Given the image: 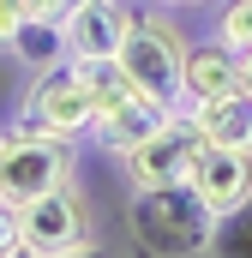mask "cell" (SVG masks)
<instances>
[{"mask_svg": "<svg viewBox=\"0 0 252 258\" xmlns=\"http://www.w3.org/2000/svg\"><path fill=\"white\" fill-rule=\"evenodd\" d=\"M216 210L198 198L192 180H174V186H144L132 192V240L144 252L162 258H192L216 246Z\"/></svg>", "mask_w": 252, "mask_h": 258, "instance_id": "cell-1", "label": "cell"}, {"mask_svg": "<svg viewBox=\"0 0 252 258\" xmlns=\"http://www.w3.org/2000/svg\"><path fill=\"white\" fill-rule=\"evenodd\" d=\"M186 36H180V24L174 18H162V12H138L132 24H126L120 36V72L132 78V90H144V96H156V102H168V108H180V72H186Z\"/></svg>", "mask_w": 252, "mask_h": 258, "instance_id": "cell-2", "label": "cell"}, {"mask_svg": "<svg viewBox=\"0 0 252 258\" xmlns=\"http://www.w3.org/2000/svg\"><path fill=\"white\" fill-rule=\"evenodd\" d=\"M54 186H72V138H48L12 120L0 132V198L30 204Z\"/></svg>", "mask_w": 252, "mask_h": 258, "instance_id": "cell-3", "label": "cell"}, {"mask_svg": "<svg viewBox=\"0 0 252 258\" xmlns=\"http://www.w3.org/2000/svg\"><path fill=\"white\" fill-rule=\"evenodd\" d=\"M18 120L30 132H48V138H84V132L96 126V96H90V84L78 78V66L66 60L54 72H36V84L24 90V102H18Z\"/></svg>", "mask_w": 252, "mask_h": 258, "instance_id": "cell-4", "label": "cell"}, {"mask_svg": "<svg viewBox=\"0 0 252 258\" xmlns=\"http://www.w3.org/2000/svg\"><path fill=\"white\" fill-rule=\"evenodd\" d=\"M198 150H204V132H198V120H192V108L180 102L144 144H132V150L120 156L126 186L144 192V186H174V180H186L192 162H198Z\"/></svg>", "mask_w": 252, "mask_h": 258, "instance_id": "cell-5", "label": "cell"}, {"mask_svg": "<svg viewBox=\"0 0 252 258\" xmlns=\"http://www.w3.org/2000/svg\"><path fill=\"white\" fill-rule=\"evenodd\" d=\"M18 222H24V252H36V258H72V252L96 246L90 204H84L78 186H54V192L18 204Z\"/></svg>", "mask_w": 252, "mask_h": 258, "instance_id": "cell-6", "label": "cell"}, {"mask_svg": "<svg viewBox=\"0 0 252 258\" xmlns=\"http://www.w3.org/2000/svg\"><path fill=\"white\" fill-rule=\"evenodd\" d=\"M186 180L198 186V198H204L216 216H234V210H246V204H252V150L204 144Z\"/></svg>", "mask_w": 252, "mask_h": 258, "instance_id": "cell-7", "label": "cell"}, {"mask_svg": "<svg viewBox=\"0 0 252 258\" xmlns=\"http://www.w3.org/2000/svg\"><path fill=\"white\" fill-rule=\"evenodd\" d=\"M168 114H174L168 102H156V96H144V90H126V96H114V102H102V108H96V126H90V138H96L102 150L126 156L132 144H144V138L162 126Z\"/></svg>", "mask_w": 252, "mask_h": 258, "instance_id": "cell-8", "label": "cell"}, {"mask_svg": "<svg viewBox=\"0 0 252 258\" xmlns=\"http://www.w3.org/2000/svg\"><path fill=\"white\" fill-rule=\"evenodd\" d=\"M132 24L120 0H78L66 12V42H72V60H114L120 54V36Z\"/></svg>", "mask_w": 252, "mask_h": 258, "instance_id": "cell-9", "label": "cell"}, {"mask_svg": "<svg viewBox=\"0 0 252 258\" xmlns=\"http://www.w3.org/2000/svg\"><path fill=\"white\" fill-rule=\"evenodd\" d=\"M240 84V48H228L222 36L216 42H198L186 48V72H180V102H210L222 90Z\"/></svg>", "mask_w": 252, "mask_h": 258, "instance_id": "cell-10", "label": "cell"}, {"mask_svg": "<svg viewBox=\"0 0 252 258\" xmlns=\"http://www.w3.org/2000/svg\"><path fill=\"white\" fill-rule=\"evenodd\" d=\"M198 132H204V144H228V150H252V90L246 84H234V90H222V96H210V102H186Z\"/></svg>", "mask_w": 252, "mask_h": 258, "instance_id": "cell-11", "label": "cell"}, {"mask_svg": "<svg viewBox=\"0 0 252 258\" xmlns=\"http://www.w3.org/2000/svg\"><path fill=\"white\" fill-rule=\"evenodd\" d=\"M6 54L18 66H30V72H54V66L72 60V42H66V18L54 12H30L12 36H6Z\"/></svg>", "mask_w": 252, "mask_h": 258, "instance_id": "cell-12", "label": "cell"}, {"mask_svg": "<svg viewBox=\"0 0 252 258\" xmlns=\"http://www.w3.org/2000/svg\"><path fill=\"white\" fill-rule=\"evenodd\" d=\"M216 36L228 42V48H252V0H222V12H216Z\"/></svg>", "mask_w": 252, "mask_h": 258, "instance_id": "cell-13", "label": "cell"}, {"mask_svg": "<svg viewBox=\"0 0 252 258\" xmlns=\"http://www.w3.org/2000/svg\"><path fill=\"white\" fill-rule=\"evenodd\" d=\"M24 252V222H18V204L0 198V258H18Z\"/></svg>", "mask_w": 252, "mask_h": 258, "instance_id": "cell-14", "label": "cell"}, {"mask_svg": "<svg viewBox=\"0 0 252 258\" xmlns=\"http://www.w3.org/2000/svg\"><path fill=\"white\" fill-rule=\"evenodd\" d=\"M30 12H36V0H0V48H6V36H12Z\"/></svg>", "mask_w": 252, "mask_h": 258, "instance_id": "cell-15", "label": "cell"}, {"mask_svg": "<svg viewBox=\"0 0 252 258\" xmlns=\"http://www.w3.org/2000/svg\"><path fill=\"white\" fill-rule=\"evenodd\" d=\"M240 84H246V90H252V48H246V54H240Z\"/></svg>", "mask_w": 252, "mask_h": 258, "instance_id": "cell-16", "label": "cell"}, {"mask_svg": "<svg viewBox=\"0 0 252 258\" xmlns=\"http://www.w3.org/2000/svg\"><path fill=\"white\" fill-rule=\"evenodd\" d=\"M162 6H192V0H162Z\"/></svg>", "mask_w": 252, "mask_h": 258, "instance_id": "cell-17", "label": "cell"}]
</instances>
